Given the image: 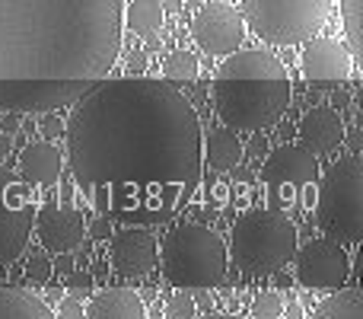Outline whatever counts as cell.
Listing matches in <instances>:
<instances>
[{"label": "cell", "instance_id": "6da1fadb", "mask_svg": "<svg viewBox=\"0 0 363 319\" xmlns=\"http://www.w3.org/2000/svg\"><path fill=\"white\" fill-rule=\"evenodd\" d=\"M64 141L74 185L128 227L179 217L204 173L201 119L166 80L106 77L74 102Z\"/></svg>", "mask_w": 363, "mask_h": 319}, {"label": "cell", "instance_id": "f35d334b", "mask_svg": "<svg viewBox=\"0 0 363 319\" xmlns=\"http://www.w3.org/2000/svg\"><path fill=\"white\" fill-rule=\"evenodd\" d=\"M201 319H242V316H239V313H207Z\"/></svg>", "mask_w": 363, "mask_h": 319}, {"label": "cell", "instance_id": "4316f807", "mask_svg": "<svg viewBox=\"0 0 363 319\" xmlns=\"http://www.w3.org/2000/svg\"><path fill=\"white\" fill-rule=\"evenodd\" d=\"M67 294L83 301V297L93 294V275L89 271H70V281H67Z\"/></svg>", "mask_w": 363, "mask_h": 319}, {"label": "cell", "instance_id": "d6a6232c", "mask_svg": "<svg viewBox=\"0 0 363 319\" xmlns=\"http://www.w3.org/2000/svg\"><path fill=\"white\" fill-rule=\"evenodd\" d=\"M51 269H57L61 275H70V271H74V259H70V252H57V262L51 265Z\"/></svg>", "mask_w": 363, "mask_h": 319}, {"label": "cell", "instance_id": "8992f818", "mask_svg": "<svg viewBox=\"0 0 363 319\" xmlns=\"http://www.w3.org/2000/svg\"><path fill=\"white\" fill-rule=\"evenodd\" d=\"M360 195H363V166L360 157H341L338 163L325 169L319 182V195H315V224L322 233L341 246H357L360 243Z\"/></svg>", "mask_w": 363, "mask_h": 319}, {"label": "cell", "instance_id": "277c9868", "mask_svg": "<svg viewBox=\"0 0 363 319\" xmlns=\"http://www.w3.org/2000/svg\"><path fill=\"white\" fill-rule=\"evenodd\" d=\"M300 249V233L281 211H252L239 214L230 230V256L236 269L245 275H274L287 262H294V252Z\"/></svg>", "mask_w": 363, "mask_h": 319}, {"label": "cell", "instance_id": "d590c367", "mask_svg": "<svg viewBox=\"0 0 363 319\" xmlns=\"http://www.w3.org/2000/svg\"><path fill=\"white\" fill-rule=\"evenodd\" d=\"M160 6H163V13H179L182 0H160Z\"/></svg>", "mask_w": 363, "mask_h": 319}, {"label": "cell", "instance_id": "ba28073f", "mask_svg": "<svg viewBox=\"0 0 363 319\" xmlns=\"http://www.w3.org/2000/svg\"><path fill=\"white\" fill-rule=\"evenodd\" d=\"M35 224V192L32 182L10 173L0 163V269L23 256Z\"/></svg>", "mask_w": 363, "mask_h": 319}, {"label": "cell", "instance_id": "f1b7e54d", "mask_svg": "<svg viewBox=\"0 0 363 319\" xmlns=\"http://www.w3.org/2000/svg\"><path fill=\"white\" fill-rule=\"evenodd\" d=\"M42 134H45V141L64 138V121L57 119V115H45V119H42Z\"/></svg>", "mask_w": 363, "mask_h": 319}, {"label": "cell", "instance_id": "2e32d148", "mask_svg": "<svg viewBox=\"0 0 363 319\" xmlns=\"http://www.w3.org/2000/svg\"><path fill=\"white\" fill-rule=\"evenodd\" d=\"M217 77H239V80H287V67L271 51L236 48L217 67Z\"/></svg>", "mask_w": 363, "mask_h": 319}, {"label": "cell", "instance_id": "d4e9b609", "mask_svg": "<svg viewBox=\"0 0 363 319\" xmlns=\"http://www.w3.org/2000/svg\"><path fill=\"white\" fill-rule=\"evenodd\" d=\"M284 316V301L274 291H264V294H255L252 301V319H281Z\"/></svg>", "mask_w": 363, "mask_h": 319}, {"label": "cell", "instance_id": "e575fe53", "mask_svg": "<svg viewBox=\"0 0 363 319\" xmlns=\"http://www.w3.org/2000/svg\"><path fill=\"white\" fill-rule=\"evenodd\" d=\"M0 128H4V134H16L19 131V119H16V115H4Z\"/></svg>", "mask_w": 363, "mask_h": 319}, {"label": "cell", "instance_id": "52a82bcc", "mask_svg": "<svg viewBox=\"0 0 363 319\" xmlns=\"http://www.w3.org/2000/svg\"><path fill=\"white\" fill-rule=\"evenodd\" d=\"M332 0H242V19L271 45H300L328 23Z\"/></svg>", "mask_w": 363, "mask_h": 319}, {"label": "cell", "instance_id": "3957f363", "mask_svg": "<svg viewBox=\"0 0 363 319\" xmlns=\"http://www.w3.org/2000/svg\"><path fill=\"white\" fill-rule=\"evenodd\" d=\"M163 278L179 291H211L226 278V243L204 224H179L166 233L160 249Z\"/></svg>", "mask_w": 363, "mask_h": 319}, {"label": "cell", "instance_id": "44dd1931", "mask_svg": "<svg viewBox=\"0 0 363 319\" xmlns=\"http://www.w3.org/2000/svg\"><path fill=\"white\" fill-rule=\"evenodd\" d=\"M309 319H363L360 288H338V294L325 297Z\"/></svg>", "mask_w": 363, "mask_h": 319}, {"label": "cell", "instance_id": "83f0119b", "mask_svg": "<svg viewBox=\"0 0 363 319\" xmlns=\"http://www.w3.org/2000/svg\"><path fill=\"white\" fill-rule=\"evenodd\" d=\"M51 271H55V269H51L48 259H45V256H32L29 259V269H26V278H29L32 284H45L51 278Z\"/></svg>", "mask_w": 363, "mask_h": 319}, {"label": "cell", "instance_id": "9c48e42d", "mask_svg": "<svg viewBox=\"0 0 363 319\" xmlns=\"http://www.w3.org/2000/svg\"><path fill=\"white\" fill-rule=\"evenodd\" d=\"M296 281L309 291H338L351 278V256L335 239H313L294 252Z\"/></svg>", "mask_w": 363, "mask_h": 319}, {"label": "cell", "instance_id": "30bf717a", "mask_svg": "<svg viewBox=\"0 0 363 319\" xmlns=\"http://www.w3.org/2000/svg\"><path fill=\"white\" fill-rule=\"evenodd\" d=\"M191 38L207 55H233L245 38V19L236 6L211 0L201 4L191 19Z\"/></svg>", "mask_w": 363, "mask_h": 319}, {"label": "cell", "instance_id": "484cf974", "mask_svg": "<svg viewBox=\"0 0 363 319\" xmlns=\"http://www.w3.org/2000/svg\"><path fill=\"white\" fill-rule=\"evenodd\" d=\"M166 319H194V297L185 291L172 294V301L166 303Z\"/></svg>", "mask_w": 363, "mask_h": 319}, {"label": "cell", "instance_id": "d6986e66", "mask_svg": "<svg viewBox=\"0 0 363 319\" xmlns=\"http://www.w3.org/2000/svg\"><path fill=\"white\" fill-rule=\"evenodd\" d=\"M204 160L213 173H226V169L239 166L242 160V141L233 128H217L204 138Z\"/></svg>", "mask_w": 363, "mask_h": 319}, {"label": "cell", "instance_id": "7c38bea8", "mask_svg": "<svg viewBox=\"0 0 363 319\" xmlns=\"http://www.w3.org/2000/svg\"><path fill=\"white\" fill-rule=\"evenodd\" d=\"M157 259H160V239L150 230H144V227H125L108 243L112 271H118L125 278H138V275L153 271L157 269Z\"/></svg>", "mask_w": 363, "mask_h": 319}, {"label": "cell", "instance_id": "f546056e", "mask_svg": "<svg viewBox=\"0 0 363 319\" xmlns=\"http://www.w3.org/2000/svg\"><path fill=\"white\" fill-rule=\"evenodd\" d=\"M57 316L61 319H83V303L77 301V297H67V301L61 303V310H57Z\"/></svg>", "mask_w": 363, "mask_h": 319}, {"label": "cell", "instance_id": "4dcf8cb0", "mask_svg": "<svg viewBox=\"0 0 363 319\" xmlns=\"http://www.w3.org/2000/svg\"><path fill=\"white\" fill-rule=\"evenodd\" d=\"M86 233H89L93 239H106L108 233H112V220H108V217H96L93 224L86 227Z\"/></svg>", "mask_w": 363, "mask_h": 319}, {"label": "cell", "instance_id": "8d00e7d4", "mask_svg": "<svg viewBox=\"0 0 363 319\" xmlns=\"http://www.w3.org/2000/svg\"><path fill=\"white\" fill-rule=\"evenodd\" d=\"M6 151H10V134H4V131H0V160L6 157Z\"/></svg>", "mask_w": 363, "mask_h": 319}, {"label": "cell", "instance_id": "9a60e30c", "mask_svg": "<svg viewBox=\"0 0 363 319\" xmlns=\"http://www.w3.org/2000/svg\"><path fill=\"white\" fill-rule=\"evenodd\" d=\"M300 141L315 157H325V153L338 151L345 144V121H341L338 109H332V106L309 109L300 121Z\"/></svg>", "mask_w": 363, "mask_h": 319}, {"label": "cell", "instance_id": "ffe728a7", "mask_svg": "<svg viewBox=\"0 0 363 319\" xmlns=\"http://www.w3.org/2000/svg\"><path fill=\"white\" fill-rule=\"evenodd\" d=\"M0 319H57V316L32 291L0 284Z\"/></svg>", "mask_w": 363, "mask_h": 319}, {"label": "cell", "instance_id": "cb8c5ba5", "mask_svg": "<svg viewBox=\"0 0 363 319\" xmlns=\"http://www.w3.org/2000/svg\"><path fill=\"white\" fill-rule=\"evenodd\" d=\"M163 77L166 80H194V77H198V58L185 48L172 51L163 61Z\"/></svg>", "mask_w": 363, "mask_h": 319}, {"label": "cell", "instance_id": "603a6c76", "mask_svg": "<svg viewBox=\"0 0 363 319\" xmlns=\"http://www.w3.org/2000/svg\"><path fill=\"white\" fill-rule=\"evenodd\" d=\"M341 19H345L347 51H351L354 64H360V58H363V0H341Z\"/></svg>", "mask_w": 363, "mask_h": 319}, {"label": "cell", "instance_id": "ab89813d", "mask_svg": "<svg viewBox=\"0 0 363 319\" xmlns=\"http://www.w3.org/2000/svg\"><path fill=\"white\" fill-rule=\"evenodd\" d=\"M147 51H160V38H157V36L147 38Z\"/></svg>", "mask_w": 363, "mask_h": 319}, {"label": "cell", "instance_id": "74e56055", "mask_svg": "<svg viewBox=\"0 0 363 319\" xmlns=\"http://www.w3.org/2000/svg\"><path fill=\"white\" fill-rule=\"evenodd\" d=\"M347 144H351V153H357V151H360V131H351Z\"/></svg>", "mask_w": 363, "mask_h": 319}, {"label": "cell", "instance_id": "7a4b0ae2", "mask_svg": "<svg viewBox=\"0 0 363 319\" xmlns=\"http://www.w3.org/2000/svg\"><path fill=\"white\" fill-rule=\"evenodd\" d=\"M125 0H0V109L57 112L121 55Z\"/></svg>", "mask_w": 363, "mask_h": 319}, {"label": "cell", "instance_id": "5b68a950", "mask_svg": "<svg viewBox=\"0 0 363 319\" xmlns=\"http://www.w3.org/2000/svg\"><path fill=\"white\" fill-rule=\"evenodd\" d=\"M290 106V80H213V112L233 131H262L281 121Z\"/></svg>", "mask_w": 363, "mask_h": 319}, {"label": "cell", "instance_id": "5bb4252c", "mask_svg": "<svg viewBox=\"0 0 363 319\" xmlns=\"http://www.w3.org/2000/svg\"><path fill=\"white\" fill-rule=\"evenodd\" d=\"M303 77L313 83H341L354 74V58L345 42L328 36H313L300 55Z\"/></svg>", "mask_w": 363, "mask_h": 319}, {"label": "cell", "instance_id": "e0dca14e", "mask_svg": "<svg viewBox=\"0 0 363 319\" xmlns=\"http://www.w3.org/2000/svg\"><path fill=\"white\" fill-rule=\"evenodd\" d=\"M64 169V151L51 141H35L19 153V175L32 185H55Z\"/></svg>", "mask_w": 363, "mask_h": 319}, {"label": "cell", "instance_id": "1f68e13d", "mask_svg": "<svg viewBox=\"0 0 363 319\" xmlns=\"http://www.w3.org/2000/svg\"><path fill=\"white\" fill-rule=\"evenodd\" d=\"M128 64H131V74H144V67H147V51H131V55H128Z\"/></svg>", "mask_w": 363, "mask_h": 319}, {"label": "cell", "instance_id": "8fae6325", "mask_svg": "<svg viewBox=\"0 0 363 319\" xmlns=\"http://www.w3.org/2000/svg\"><path fill=\"white\" fill-rule=\"evenodd\" d=\"M258 175H262V182L268 188H284V185L306 188L319 182V160L303 144H281L262 163Z\"/></svg>", "mask_w": 363, "mask_h": 319}, {"label": "cell", "instance_id": "7402d4cb", "mask_svg": "<svg viewBox=\"0 0 363 319\" xmlns=\"http://www.w3.org/2000/svg\"><path fill=\"white\" fill-rule=\"evenodd\" d=\"M125 19L134 36L153 38L163 29V6H160V0H131L125 10Z\"/></svg>", "mask_w": 363, "mask_h": 319}, {"label": "cell", "instance_id": "ac0fdd59", "mask_svg": "<svg viewBox=\"0 0 363 319\" xmlns=\"http://www.w3.org/2000/svg\"><path fill=\"white\" fill-rule=\"evenodd\" d=\"M83 319H147L144 301L131 288H106L89 297Z\"/></svg>", "mask_w": 363, "mask_h": 319}, {"label": "cell", "instance_id": "836d02e7", "mask_svg": "<svg viewBox=\"0 0 363 319\" xmlns=\"http://www.w3.org/2000/svg\"><path fill=\"white\" fill-rule=\"evenodd\" d=\"M347 106H351V93H347V90H335L332 93V109H338L341 112V109H347Z\"/></svg>", "mask_w": 363, "mask_h": 319}, {"label": "cell", "instance_id": "4fadbf2b", "mask_svg": "<svg viewBox=\"0 0 363 319\" xmlns=\"http://www.w3.org/2000/svg\"><path fill=\"white\" fill-rule=\"evenodd\" d=\"M35 233L38 243L48 252H77L86 237V220H83V211L70 205H45L35 211Z\"/></svg>", "mask_w": 363, "mask_h": 319}]
</instances>
